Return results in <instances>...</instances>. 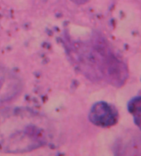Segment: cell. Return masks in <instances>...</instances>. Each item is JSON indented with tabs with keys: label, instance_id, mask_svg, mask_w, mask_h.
Segmentation results:
<instances>
[{
	"label": "cell",
	"instance_id": "3",
	"mask_svg": "<svg viewBox=\"0 0 141 156\" xmlns=\"http://www.w3.org/2000/svg\"><path fill=\"white\" fill-rule=\"evenodd\" d=\"M89 119L96 126L109 127L117 123L118 113L113 106L107 103L98 102L92 107Z\"/></svg>",
	"mask_w": 141,
	"mask_h": 156
},
{
	"label": "cell",
	"instance_id": "4",
	"mask_svg": "<svg viewBox=\"0 0 141 156\" xmlns=\"http://www.w3.org/2000/svg\"><path fill=\"white\" fill-rule=\"evenodd\" d=\"M129 110L136 119V120L139 121V113H140V98H135L129 104Z\"/></svg>",
	"mask_w": 141,
	"mask_h": 156
},
{
	"label": "cell",
	"instance_id": "1",
	"mask_svg": "<svg viewBox=\"0 0 141 156\" xmlns=\"http://www.w3.org/2000/svg\"><path fill=\"white\" fill-rule=\"evenodd\" d=\"M53 126L44 115L25 108L0 111V152L26 153L46 145Z\"/></svg>",
	"mask_w": 141,
	"mask_h": 156
},
{
	"label": "cell",
	"instance_id": "2",
	"mask_svg": "<svg viewBox=\"0 0 141 156\" xmlns=\"http://www.w3.org/2000/svg\"><path fill=\"white\" fill-rule=\"evenodd\" d=\"M22 89L21 79L12 71L0 67V105L14 99Z\"/></svg>",
	"mask_w": 141,
	"mask_h": 156
}]
</instances>
